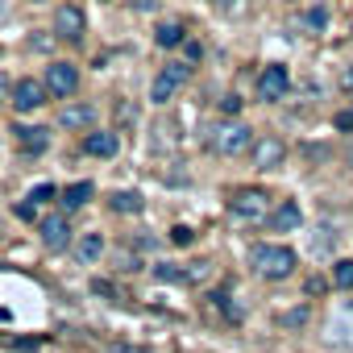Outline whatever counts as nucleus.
<instances>
[{"label": "nucleus", "mask_w": 353, "mask_h": 353, "mask_svg": "<svg viewBox=\"0 0 353 353\" xmlns=\"http://www.w3.org/2000/svg\"><path fill=\"white\" fill-rule=\"evenodd\" d=\"M299 21H303V30H312V34H320V30L328 26V13H324V9H307V13H303Z\"/></svg>", "instance_id": "obj_20"}, {"label": "nucleus", "mask_w": 353, "mask_h": 353, "mask_svg": "<svg viewBox=\"0 0 353 353\" xmlns=\"http://www.w3.org/2000/svg\"><path fill=\"white\" fill-rule=\"evenodd\" d=\"M250 154H254V166H262V170H270V166H279V162L287 158V145H283L279 137H258Z\"/></svg>", "instance_id": "obj_10"}, {"label": "nucleus", "mask_w": 353, "mask_h": 353, "mask_svg": "<svg viewBox=\"0 0 353 353\" xmlns=\"http://www.w3.org/2000/svg\"><path fill=\"white\" fill-rule=\"evenodd\" d=\"M42 83H46V92H50V96L67 100V96H75V88H79V71H75L71 63H50Z\"/></svg>", "instance_id": "obj_5"}, {"label": "nucleus", "mask_w": 353, "mask_h": 353, "mask_svg": "<svg viewBox=\"0 0 353 353\" xmlns=\"http://www.w3.org/2000/svg\"><path fill=\"white\" fill-rule=\"evenodd\" d=\"M332 283H336L341 291H353V258H345V262L332 266Z\"/></svg>", "instance_id": "obj_19"}, {"label": "nucleus", "mask_w": 353, "mask_h": 353, "mask_svg": "<svg viewBox=\"0 0 353 353\" xmlns=\"http://www.w3.org/2000/svg\"><path fill=\"white\" fill-rule=\"evenodd\" d=\"M13 133H17V141H21L30 154H42V150L50 145V129H38V125H17Z\"/></svg>", "instance_id": "obj_13"}, {"label": "nucleus", "mask_w": 353, "mask_h": 353, "mask_svg": "<svg viewBox=\"0 0 353 353\" xmlns=\"http://www.w3.org/2000/svg\"><path fill=\"white\" fill-rule=\"evenodd\" d=\"M229 208H233V216L237 221H250V225H258V221H266V192H237L233 200H229Z\"/></svg>", "instance_id": "obj_7"}, {"label": "nucleus", "mask_w": 353, "mask_h": 353, "mask_svg": "<svg viewBox=\"0 0 353 353\" xmlns=\"http://www.w3.org/2000/svg\"><path fill=\"white\" fill-rule=\"evenodd\" d=\"M179 42H183V26H179V21H162V26H158V46L170 50V46H179Z\"/></svg>", "instance_id": "obj_17"}, {"label": "nucleus", "mask_w": 353, "mask_h": 353, "mask_svg": "<svg viewBox=\"0 0 353 353\" xmlns=\"http://www.w3.org/2000/svg\"><path fill=\"white\" fill-rule=\"evenodd\" d=\"M59 121H63V129H88L96 121V108L92 104H67Z\"/></svg>", "instance_id": "obj_14"}, {"label": "nucleus", "mask_w": 353, "mask_h": 353, "mask_svg": "<svg viewBox=\"0 0 353 353\" xmlns=\"http://www.w3.org/2000/svg\"><path fill=\"white\" fill-rule=\"evenodd\" d=\"M133 5H137V9H154V5H158V0H133Z\"/></svg>", "instance_id": "obj_29"}, {"label": "nucleus", "mask_w": 353, "mask_h": 353, "mask_svg": "<svg viewBox=\"0 0 353 353\" xmlns=\"http://www.w3.org/2000/svg\"><path fill=\"white\" fill-rule=\"evenodd\" d=\"M183 83H188V67L183 63H166L154 75V83H150V100L154 104H166V100H174V92H179Z\"/></svg>", "instance_id": "obj_3"}, {"label": "nucleus", "mask_w": 353, "mask_h": 353, "mask_svg": "<svg viewBox=\"0 0 353 353\" xmlns=\"http://www.w3.org/2000/svg\"><path fill=\"white\" fill-rule=\"evenodd\" d=\"M100 254H104V237H100V233H88V237L75 245V258H79V262H88V266H92Z\"/></svg>", "instance_id": "obj_16"}, {"label": "nucleus", "mask_w": 353, "mask_h": 353, "mask_svg": "<svg viewBox=\"0 0 353 353\" xmlns=\"http://www.w3.org/2000/svg\"><path fill=\"white\" fill-rule=\"evenodd\" d=\"M46 96H50V92H46V83H38V79H17L9 100L17 104V112H38V108L46 104Z\"/></svg>", "instance_id": "obj_8"}, {"label": "nucleus", "mask_w": 353, "mask_h": 353, "mask_svg": "<svg viewBox=\"0 0 353 353\" xmlns=\"http://www.w3.org/2000/svg\"><path fill=\"white\" fill-rule=\"evenodd\" d=\"M112 353H150V349H137V345H125V341H117V345H112Z\"/></svg>", "instance_id": "obj_25"}, {"label": "nucleus", "mask_w": 353, "mask_h": 353, "mask_svg": "<svg viewBox=\"0 0 353 353\" xmlns=\"http://www.w3.org/2000/svg\"><path fill=\"white\" fill-rule=\"evenodd\" d=\"M92 192H96V188H92L88 179H83V183H71V188L63 192V208H67V212H75V208H83V204L92 200Z\"/></svg>", "instance_id": "obj_15"}, {"label": "nucleus", "mask_w": 353, "mask_h": 353, "mask_svg": "<svg viewBox=\"0 0 353 353\" xmlns=\"http://www.w3.org/2000/svg\"><path fill=\"white\" fill-rule=\"evenodd\" d=\"M9 96H13V88H9V83H5V79H0V104H5V100H9Z\"/></svg>", "instance_id": "obj_27"}, {"label": "nucleus", "mask_w": 353, "mask_h": 353, "mask_svg": "<svg viewBox=\"0 0 353 353\" xmlns=\"http://www.w3.org/2000/svg\"><path fill=\"white\" fill-rule=\"evenodd\" d=\"M303 320H307V312H303V307H295V312H287V316H283V324H287V328H295V324H303Z\"/></svg>", "instance_id": "obj_23"}, {"label": "nucleus", "mask_w": 353, "mask_h": 353, "mask_svg": "<svg viewBox=\"0 0 353 353\" xmlns=\"http://www.w3.org/2000/svg\"><path fill=\"white\" fill-rule=\"evenodd\" d=\"M336 129H353V112H336Z\"/></svg>", "instance_id": "obj_26"}, {"label": "nucleus", "mask_w": 353, "mask_h": 353, "mask_svg": "<svg viewBox=\"0 0 353 353\" xmlns=\"http://www.w3.org/2000/svg\"><path fill=\"white\" fill-rule=\"evenodd\" d=\"M341 88H353V71H345V75H341Z\"/></svg>", "instance_id": "obj_28"}, {"label": "nucleus", "mask_w": 353, "mask_h": 353, "mask_svg": "<svg viewBox=\"0 0 353 353\" xmlns=\"http://www.w3.org/2000/svg\"><path fill=\"white\" fill-rule=\"evenodd\" d=\"M117 150H121V137L108 133V129H92L83 137V154H92V158H112Z\"/></svg>", "instance_id": "obj_11"}, {"label": "nucleus", "mask_w": 353, "mask_h": 353, "mask_svg": "<svg viewBox=\"0 0 353 353\" xmlns=\"http://www.w3.org/2000/svg\"><path fill=\"white\" fill-rule=\"evenodd\" d=\"M299 225H303V212H299V204H291V200L270 212V229H274V233H295Z\"/></svg>", "instance_id": "obj_12"}, {"label": "nucleus", "mask_w": 353, "mask_h": 353, "mask_svg": "<svg viewBox=\"0 0 353 353\" xmlns=\"http://www.w3.org/2000/svg\"><path fill=\"white\" fill-rule=\"evenodd\" d=\"M254 141H258V133H254L245 121H225V125H216V129H212V150H216V154H225V158L250 154V150H254Z\"/></svg>", "instance_id": "obj_2"}, {"label": "nucleus", "mask_w": 353, "mask_h": 353, "mask_svg": "<svg viewBox=\"0 0 353 353\" xmlns=\"http://www.w3.org/2000/svg\"><path fill=\"white\" fill-rule=\"evenodd\" d=\"M112 212H141V196L137 192H112Z\"/></svg>", "instance_id": "obj_18"}, {"label": "nucleus", "mask_w": 353, "mask_h": 353, "mask_svg": "<svg viewBox=\"0 0 353 353\" xmlns=\"http://www.w3.org/2000/svg\"><path fill=\"white\" fill-rule=\"evenodd\" d=\"M38 229H42V241H46V250H50V254H59V250H67V245H71V225H67V216H63V212H50Z\"/></svg>", "instance_id": "obj_9"}, {"label": "nucleus", "mask_w": 353, "mask_h": 353, "mask_svg": "<svg viewBox=\"0 0 353 353\" xmlns=\"http://www.w3.org/2000/svg\"><path fill=\"white\" fill-rule=\"evenodd\" d=\"M287 88H291V75H287V67H283V63H270V67L258 75V96H262L266 104L283 100V96H287Z\"/></svg>", "instance_id": "obj_6"}, {"label": "nucleus", "mask_w": 353, "mask_h": 353, "mask_svg": "<svg viewBox=\"0 0 353 353\" xmlns=\"http://www.w3.org/2000/svg\"><path fill=\"white\" fill-rule=\"evenodd\" d=\"M59 196H63V192H59L54 183H38V188L30 192V200H34V204H50V200H59Z\"/></svg>", "instance_id": "obj_21"}, {"label": "nucleus", "mask_w": 353, "mask_h": 353, "mask_svg": "<svg viewBox=\"0 0 353 353\" xmlns=\"http://www.w3.org/2000/svg\"><path fill=\"white\" fill-rule=\"evenodd\" d=\"M83 30H88V17H83L79 5H59V9H54V34H59L63 42H79Z\"/></svg>", "instance_id": "obj_4"}, {"label": "nucleus", "mask_w": 353, "mask_h": 353, "mask_svg": "<svg viewBox=\"0 0 353 353\" xmlns=\"http://www.w3.org/2000/svg\"><path fill=\"white\" fill-rule=\"evenodd\" d=\"M295 250H287V245H254L250 250V266H254V274H262V279H270V283H279V279H291L295 274Z\"/></svg>", "instance_id": "obj_1"}, {"label": "nucleus", "mask_w": 353, "mask_h": 353, "mask_svg": "<svg viewBox=\"0 0 353 353\" xmlns=\"http://www.w3.org/2000/svg\"><path fill=\"white\" fill-rule=\"evenodd\" d=\"M192 237H196V233H192L188 225H179V229H170V241H174V245H192Z\"/></svg>", "instance_id": "obj_22"}, {"label": "nucleus", "mask_w": 353, "mask_h": 353, "mask_svg": "<svg viewBox=\"0 0 353 353\" xmlns=\"http://www.w3.org/2000/svg\"><path fill=\"white\" fill-rule=\"evenodd\" d=\"M9 13V0H0V17H5Z\"/></svg>", "instance_id": "obj_30"}, {"label": "nucleus", "mask_w": 353, "mask_h": 353, "mask_svg": "<svg viewBox=\"0 0 353 353\" xmlns=\"http://www.w3.org/2000/svg\"><path fill=\"white\" fill-rule=\"evenodd\" d=\"M221 108H225V112H229V117H233V112H237V108H241V100H237V96H225V100H221Z\"/></svg>", "instance_id": "obj_24"}]
</instances>
